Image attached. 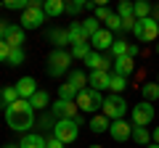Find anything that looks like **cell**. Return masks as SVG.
<instances>
[{"instance_id": "1", "label": "cell", "mask_w": 159, "mask_h": 148, "mask_svg": "<svg viewBox=\"0 0 159 148\" xmlns=\"http://www.w3.org/2000/svg\"><path fill=\"white\" fill-rule=\"evenodd\" d=\"M34 122H37V116H34V108H32L29 101H21V98H19L16 103H11V106L6 108V124L11 127L13 132H24V135H27L34 127Z\"/></svg>"}, {"instance_id": "2", "label": "cell", "mask_w": 159, "mask_h": 148, "mask_svg": "<svg viewBox=\"0 0 159 148\" xmlns=\"http://www.w3.org/2000/svg\"><path fill=\"white\" fill-rule=\"evenodd\" d=\"M72 61H74L72 50H58V48H53V50L48 53V61H45L48 77H64V74H69Z\"/></svg>"}, {"instance_id": "3", "label": "cell", "mask_w": 159, "mask_h": 148, "mask_svg": "<svg viewBox=\"0 0 159 148\" xmlns=\"http://www.w3.org/2000/svg\"><path fill=\"white\" fill-rule=\"evenodd\" d=\"M45 21H48V16H45V11H43V3H40V0H32L29 8L21 13V19H19V27L27 32V29H40Z\"/></svg>"}, {"instance_id": "4", "label": "cell", "mask_w": 159, "mask_h": 148, "mask_svg": "<svg viewBox=\"0 0 159 148\" xmlns=\"http://www.w3.org/2000/svg\"><path fill=\"white\" fill-rule=\"evenodd\" d=\"M77 108L82 111V114H88V116H93V114H98L103 108V95L98 90H93V87H85V90L77 95Z\"/></svg>"}, {"instance_id": "5", "label": "cell", "mask_w": 159, "mask_h": 148, "mask_svg": "<svg viewBox=\"0 0 159 148\" xmlns=\"http://www.w3.org/2000/svg\"><path fill=\"white\" fill-rule=\"evenodd\" d=\"M80 122L77 119H56V127H53V137L56 140H61L64 146H69V143H74L80 137Z\"/></svg>"}, {"instance_id": "6", "label": "cell", "mask_w": 159, "mask_h": 148, "mask_svg": "<svg viewBox=\"0 0 159 148\" xmlns=\"http://www.w3.org/2000/svg\"><path fill=\"white\" fill-rule=\"evenodd\" d=\"M101 114L106 116V119L117 122V119H125L127 114V101L122 95H114V93H109L106 98H103V108H101Z\"/></svg>"}, {"instance_id": "7", "label": "cell", "mask_w": 159, "mask_h": 148, "mask_svg": "<svg viewBox=\"0 0 159 148\" xmlns=\"http://www.w3.org/2000/svg\"><path fill=\"white\" fill-rule=\"evenodd\" d=\"M133 37L138 42H159V24L154 21L151 16L135 21V29H133Z\"/></svg>"}, {"instance_id": "8", "label": "cell", "mask_w": 159, "mask_h": 148, "mask_svg": "<svg viewBox=\"0 0 159 148\" xmlns=\"http://www.w3.org/2000/svg\"><path fill=\"white\" fill-rule=\"evenodd\" d=\"M154 122V103L141 101L133 106V127H148Z\"/></svg>"}, {"instance_id": "9", "label": "cell", "mask_w": 159, "mask_h": 148, "mask_svg": "<svg viewBox=\"0 0 159 148\" xmlns=\"http://www.w3.org/2000/svg\"><path fill=\"white\" fill-rule=\"evenodd\" d=\"M77 103L74 101H61V98H58L56 103H51V114L56 116V119H77Z\"/></svg>"}, {"instance_id": "10", "label": "cell", "mask_w": 159, "mask_h": 148, "mask_svg": "<svg viewBox=\"0 0 159 148\" xmlns=\"http://www.w3.org/2000/svg\"><path fill=\"white\" fill-rule=\"evenodd\" d=\"M85 66L90 72H109V69H114V61H111V56H101V53L90 50V56L85 58Z\"/></svg>"}, {"instance_id": "11", "label": "cell", "mask_w": 159, "mask_h": 148, "mask_svg": "<svg viewBox=\"0 0 159 148\" xmlns=\"http://www.w3.org/2000/svg\"><path fill=\"white\" fill-rule=\"evenodd\" d=\"M114 32H109V29H98L96 34L90 37V48L96 53H101V50H111V45H114V37H111Z\"/></svg>"}, {"instance_id": "12", "label": "cell", "mask_w": 159, "mask_h": 148, "mask_svg": "<svg viewBox=\"0 0 159 148\" xmlns=\"http://www.w3.org/2000/svg\"><path fill=\"white\" fill-rule=\"evenodd\" d=\"M109 135H111L117 143H125V140L133 137V124L125 122V119H117V122H111V127H109Z\"/></svg>"}, {"instance_id": "13", "label": "cell", "mask_w": 159, "mask_h": 148, "mask_svg": "<svg viewBox=\"0 0 159 148\" xmlns=\"http://www.w3.org/2000/svg\"><path fill=\"white\" fill-rule=\"evenodd\" d=\"M69 45H88V42H90V34L85 32V27H82V21H72L69 24Z\"/></svg>"}, {"instance_id": "14", "label": "cell", "mask_w": 159, "mask_h": 148, "mask_svg": "<svg viewBox=\"0 0 159 148\" xmlns=\"http://www.w3.org/2000/svg\"><path fill=\"white\" fill-rule=\"evenodd\" d=\"M13 87H16V93H19V98H21V101H29V98H32L34 93L40 90L34 77H21V80H19Z\"/></svg>"}, {"instance_id": "15", "label": "cell", "mask_w": 159, "mask_h": 148, "mask_svg": "<svg viewBox=\"0 0 159 148\" xmlns=\"http://www.w3.org/2000/svg\"><path fill=\"white\" fill-rule=\"evenodd\" d=\"M88 85H90L93 90H98V93L109 90V87H111V72H90Z\"/></svg>"}, {"instance_id": "16", "label": "cell", "mask_w": 159, "mask_h": 148, "mask_svg": "<svg viewBox=\"0 0 159 148\" xmlns=\"http://www.w3.org/2000/svg\"><path fill=\"white\" fill-rule=\"evenodd\" d=\"M3 40H6L8 48H21V45H24V29L19 27V24H11Z\"/></svg>"}, {"instance_id": "17", "label": "cell", "mask_w": 159, "mask_h": 148, "mask_svg": "<svg viewBox=\"0 0 159 148\" xmlns=\"http://www.w3.org/2000/svg\"><path fill=\"white\" fill-rule=\"evenodd\" d=\"M133 72H135V58H130V56L114 58V74H119V77H130Z\"/></svg>"}, {"instance_id": "18", "label": "cell", "mask_w": 159, "mask_h": 148, "mask_svg": "<svg viewBox=\"0 0 159 148\" xmlns=\"http://www.w3.org/2000/svg\"><path fill=\"white\" fill-rule=\"evenodd\" d=\"M66 85H72L74 90H77V95H80V93H82V90L88 87V74L82 72V69H72V72H69Z\"/></svg>"}, {"instance_id": "19", "label": "cell", "mask_w": 159, "mask_h": 148, "mask_svg": "<svg viewBox=\"0 0 159 148\" xmlns=\"http://www.w3.org/2000/svg\"><path fill=\"white\" fill-rule=\"evenodd\" d=\"M43 11H45L48 19H56V16H61V13H66V3H64V0H45V3H43Z\"/></svg>"}, {"instance_id": "20", "label": "cell", "mask_w": 159, "mask_h": 148, "mask_svg": "<svg viewBox=\"0 0 159 148\" xmlns=\"http://www.w3.org/2000/svg\"><path fill=\"white\" fill-rule=\"evenodd\" d=\"M88 124H90V132L101 135V132H109V127H111V119H106L103 114H93L90 119H88Z\"/></svg>"}, {"instance_id": "21", "label": "cell", "mask_w": 159, "mask_h": 148, "mask_svg": "<svg viewBox=\"0 0 159 148\" xmlns=\"http://www.w3.org/2000/svg\"><path fill=\"white\" fill-rule=\"evenodd\" d=\"M48 42H53L58 50H64V48L69 45V32L66 29H51V32H48Z\"/></svg>"}, {"instance_id": "22", "label": "cell", "mask_w": 159, "mask_h": 148, "mask_svg": "<svg viewBox=\"0 0 159 148\" xmlns=\"http://www.w3.org/2000/svg\"><path fill=\"white\" fill-rule=\"evenodd\" d=\"M19 148H45V137L37 135V132H27L19 140Z\"/></svg>"}, {"instance_id": "23", "label": "cell", "mask_w": 159, "mask_h": 148, "mask_svg": "<svg viewBox=\"0 0 159 148\" xmlns=\"http://www.w3.org/2000/svg\"><path fill=\"white\" fill-rule=\"evenodd\" d=\"M151 3H146V0H135V3H133V16L138 19V21H141V19H148L151 16Z\"/></svg>"}, {"instance_id": "24", "label": "cell", "mask_w": 159, "mask_h": 148, "mask_svg": "<svg viewBox=\"0 0 159 148\" xmlns=\"http://www.w3.org/2000/svg\"><path fill=\"white\" fill-rule=\"evenodd\" d=\"M29 103H32L34 111H43V108L51 106V98H48V93H45V90H37L32 98H29Z\"/></svg>"}, {"instance_id": "25", "label": "cell", "mask_w": 159, "mask_h": 148, "mask_svg": "<svg viewBox=\"0 0 159 148\" xmlns=\"http://www.w3.org/2000/svg\"><path fill=\"white\" fill-rule=\"evenodd\" d=\"M141 95H143V101H148V103L159 101V82H146V85L141 87Z\"/></svg>"}, {"instance_id": "26", "label": "cell", "mask_w": 159, "mask_h": 148, "mask_svg": "<svg viewBox=\"0 0 159 148\" xmlns=\"http://www.w3.org/2000/svg\"><path fill=\"white\" fill-rule=\"evenodd\" d=\"M133 143H138V146L146 148L148 143H151V132H148V127H133Z\"/></svg>"}, {"instance_id": "27", "label": "cell", "mask_w": 159, "mask_h": 148, "mask_svg": "<svg viewBox=\"0 0 159 148\" xmlns=\"http://www.w3.org/2000/svg\"><path fill=\"white\" fill-rule=\"evenodd\" d=\"M0 101H3V108H8L11 103H16L19 101L16 87H3V90H0Z\"/></svg>"}, {"instance_id": "28", "label": "cell", "mask_w": 159, "mask_h": 148, "mask_svg": "<svg viewBox=\"0 0 159 148\" xmlns=\"http://www.w3.org/2000/svg\"><path fill=\"white\" fill-rule=\"evenodd\" d=\"M127 87V77H119V74H111V87L109 90L114 93V95H122Z\"/></svg>"}, {"instance_id": "29", "label": "cell", "mask_w": 159, "mask_h": 148, "mask_svg": "<svg viewBox=\"0 0 159 148\" xmlns=\"http://www.w3.org/2000/svg\"><path fill=\"white\" fill-rule=\"evenodd\" d=\"M127 50H130V42H127V40H114V45H111V58L127 56Z\"/></svg>"}, {"instance_id": "30", "label": "cell", "mask_w": 159, "mask_h": 148, "mask_svg": "<svg viewBox=\"0 0 159 148\" xmlns=\"http://www.w3.org/2000/svg\"><path fill=\"white\" fill-rule=\"evenodd\" d=\"M24 58H27L24 48H11V56H8V66H21Z\"/></svg>"}, {"instance_id": "31", "label": "cell", "mask_w": 159, "mask_h": 148, "mask_svg": "<svg viewBox=\"0 0 159 148\" xmlns=\"http://www.w3.org/2000/svg\"><path fill=\"white\" fill-rule=\"evenodd\" d=\"M29 3H32V0H6V3H3V8H6V11H27L29 8Z\"/></svg>"}, {"instance_id": "32", "label": "cell", "mask_w": 159, "mask_h": 148, "mask_svg": "<svg viewBox=\"0 0 159 148\" xmlns=\"http://www.w3.org/2000/svg\"><path fill=\"white\" fill-rule=\"evenodd\" d=\"M58 98H61V101H77V90H74L72 85L64 82V85L58 87Z\"/></svg>"}, {"instance_id": "33", "label": "cell", "mask_w": 159, "mask_h": 148, "mask_svg": "<svg viewBox=\"0 0 159 148\" xmlns=\"http://www.w3.org/2000/svg\"><path fill=\"white\" fill-rule=\"evenodd\" d=\"M90 50H93L90 42H88V45H74V48H72V58H80V61H85V58L90 56Z\"/></svg>"}, {"instance_id": "34", "label": "cell", "mask_w": 159, "mask_h": 148, "mask_svg": "<svg viewBox=\"0 0 159 148\" xmlns=\"http://www.w3.org/2000/svg\"><path fill=\"white\" fill-rule=\"evenodd\" d=\"M117 16L119 19H130L133 16V3L130 0H122V3L117 6Z\"/></svg>"}, {"instance_id": "35", "label": "cell", "mask_w": 159, "mask_h": 148, "mask_svg": "<svg viewBox=\"0 0 159 148\" xmlns=\"http://www.w3.org/2000/svg\"><path fill=\"white\" fill-rule=\"evenodd\" d=\"M103 24H106V29H109V32H122V19H119L117 13H111V16H109Z\"/></svg>"}, {"instance_id": "36", "label": "cell", "mask_w": 159, "mask_h": 148, "mask_svg": "<svg viewBox=\"0 0 159 148\" xmlns=\"http://www.w3.org/2000/svg\"><path fill=\"white\" fill-rule=\"evenodd\" d=\"M85 11V0H72V3H66V13L69 16H77V13Z\"/></svg>"}, {"instance_id": "37", "label": "cell", "mask_w": 159, "mask_h": 148, "mask_svg": "<svg viewBox=\"0 0 159 148\" xmlns=\"http://www.w3.org/2000/svg\"><path fill=\"white\" fill-rule=\"evenodd\" d=\"M82 27H85V32L90 34V37L98 32V29H101V27H98V19H96V16H88L85 21H82Z\"/></svg>"}, {"instance_id": "38", "label": "cell", "mask_w": 159, "mask_h": 148, "mask_svg": "<svg viewBox=\"0 0 159 148\" xmlns=\"http://www.w3.org/2000/svg\"><path fill=\"white\" fill-rule=\"evenodd\" d=\"M111 13H114V11H111V8H106V6H98V8H96V11H93V16H96V19H98V21H106V19H109V16H111Z\"/></svg>"}, {"instance_id": "39", "label": "cell", "mask_w": 159, "mask_h": 148, "mask_svg": "<svg viewBox=\"0 0 159 148\" xmlns=\"http://www.w3.org/2000/svg\"><path fill=\"white\" fill-rule=\"evenodd\" d=\"M8 56H11V48L6 45V40H0V63H8Z\"/></svg>"}, {"instance_id": "40", "label": "cell", "mask_w": 159, "mask_h": 148, "mask_svg": "<svg viewBox=\"0 0 159 148\" xmlns=\"http://www.w3.org/2000/svg\"><path fill=\"white\" fill-rule=\"evenodd\" d=\"M135 21H138L135 16H130V19H122V32H133V29H135Z\"/></svg>"}, {"instance_id": "41", "label": "cell", "mask_w": 159, "mask_h": 148, "mask_svg": "<svg viewBox=\"0 0 159 148\" xmlns=\"http://www.w3.org/2000/svg\"><path fill=\"white\" fill-rule=\"evenodd\" d=\"M45 148H66V146H64L61 140H56V137L51 135V137H48V140H45Z\"/></svg>"}, {"instance_id": "42", "label": "cell", "mask_w": 159, "mask_h": 148, "mask_svg": "<svg viewBox=\"0 0 159 148\" xmlns=\"http://www.w3.org/2000/svg\"><path fill=\"white\" fill-rule=\"evenodd\" d=\"M127 56H130V58H138V56H141V48H138L135 42H130V50H127Z\"/></svg>"}, {"instance_id": "43", "label": "cell", "mask_w": 159, "mask_h": 148, "mask_svg": "<svg viewBox=\"0 0 159 148\" xmlns=\"http://www.w3.org/2000/svg\"><path fill=\"white\" fill-rule=\"evenodd\" d=\"M8 27H11V24H6V21H3V19H0V40H3V37H6Z\"/></svg>"}, {"instance_id": "44", "label": "cell", "mask_w": 159, "mask_h": 148, "mask_svg": "<svg viewBox=\"0 0 159 148\" xmlns=\"http://www.w3.org/2000/svg\"><path fill=\"white\" fill-rule=\"evenodd\" d=\"M151 143H157V146H159V124L154 127V132H151Z\"/></svg>"}, {"instance_id": "45", "label": "cell", "mask_w": 159, "mask_h": 148, "mask_svg": "<svg viewBox=\"0 0 159 148\" xmlns=\"http://www.w3.org/2000/svg\"><path fill=\"white\" fill-rule=\"evenodd\" d=\"M151 19L159 24V6H154V8H151Z\"/></svg>"}, {"instance_id": "46", "label": "cell", "mask_w": 159, "mask_h": 148, "mask_svg": "<svg viewBox=\"0 0 159 148\" xmlns=\"http://www.w3.org/2000/svg\"><path fill=\"white\" fill-rule=\"evenodd\" d=\"M0 148H19V143H6V146H0Z\"/></svg>"}, {"instance_id": "47", "label": "cell", "mask_w": 159, "mask_h": 148, "mask_svg": "<svg viewBox=\"0 0 159 148\" xmlns=\"http://www.w3.org/2000/svg\"><path fill=\"white\" fill-rule=\"evenodd\" d=\"M146 148H159V146H157V143H148V146H146Z\"/></svg>"}, {"instance_id": "48", "label": "cell", "mask_w": 159, "mask_h": 148, "mask_svg": "<svg viewBox=\"0 0 159 148\" xmlns=\"http://www.w3.org/2000/svg\"><path fill=\"white\" fill-rule=\"evenodd\" d=\"M88 148H103V146H88Z\"/></svg>"}, {"instance_id": "49", "label": "cell", "mask_w": 159, "mask_h": 148, "mask_svg": "<svg viewBox=\"0 0 159 148\" xmlns=\"http://www.w3.org/2000/svg\"><path fill=\"white\" fill-rule=\"evenodd\" d=\"M157 53H159V42H157Z\"/></svg>"}, {"instance_id": "50", "label": "cell", "mask_w": 159, "mask_h": 148, "mask_svg": "<svg viewBox=\"0 0 159 148\" xmlns=\"http://www.w3.org/2000/svg\"><path fill=\"white\" fill-rule=\"evenodd\" d=\"M157 82H159V74H157Z\"/></svg>"}, {"instance_id": "51", "label": "cell", "mask_w": 159, "mask_h": 148, "mask_svg": "<svg viewBox=\"0 0 159 148\" xmlns=\"http://www.w3.org/2000/svg\"><path fill=\"white\" fill-rule=\"evenodd\" d=\"M0 8H3V3H0Z\"/></svg>"}]
</instances>
